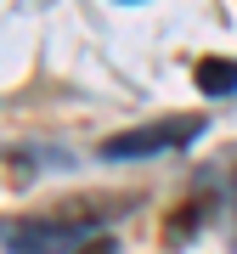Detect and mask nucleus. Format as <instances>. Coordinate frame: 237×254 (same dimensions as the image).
<instances>
[{
  "mask_svg": "<svg viewBox=\"0 0 237 254\" xmlns=\"http://www.w3.org/2000/svg\"><path fill=\"white\" fill-rule=\"evenodd\" d=\"M198 130L203 119H164V125H147V130H124V136L102 141V158H147V153H164V147H181Z\"/></svg>",
  "mask_w": 237,
  "mask_h": 254,
  "instance_id": "obj_1",
  "label": "nucleus"
},
{
  "mask_svg": "<svg viewBox=\"0 0 237 254\" xmlns=\"http://www.w3.org/2000/svg\"><path fill=\"white\" fill-rule=\"evenodd\" d=\"M79 254H113V243H108V237H91V243H85Z\"/></svg>",
  "mask_w": 237,
  "mask_h": 254,
  "instance_id": "obj_4",
  "label": "nucleus"
},
{
  "mask_svg": "<svg viewBox=\"0 0 237 254\" xmlns=\"http://www.w3.org/2000/svg\"><path fill=\"white\" fill-rule=\"evenodd\" d=\"M198 91L203 96H232L237 91V63H226V57H203V63H198Z\"/></svg>",
  "mask_w": 237,
  "mask_h": 254,
  "instance_id": "obj_3",
  "label": "nucleus"
},
{
  "mask_svg": "<svg viewBox=\"0 0 237 254\" xmlns=\"http://www.w3.org/2000/svg\"><path fill=\"white\" fill-rule=\"evenodd\" d=\"M6 249L11 254H73V249H85V237L79 226H11Z\"/></svg>",
  "mask_w": 237,
  "mask_h": 254,
  "instance_id": "obj_2",
  "label": "nucleus"
}]
</instances>
